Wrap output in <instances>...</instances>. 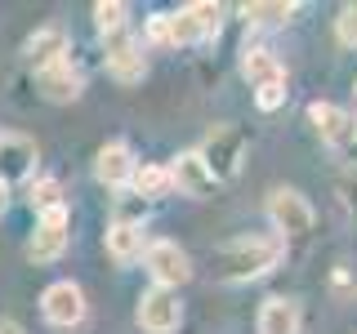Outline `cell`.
<instances>
[{"mask_svg": "<svg viewBox=\"0 0 357 334\" xmlns=\"http://www.w3.org/2000/svg\"><path fill=\"white\" fill-rule=\"evenodd\" d=\"M67 54H72V36H67L59 22H50V27H36L27 40H22V58L36 67V72L67 63Z\"/></svg>", "mask_w": 357, "mask_h": 334, "instance_id": "obj_12", "label": "cell"}, {"mask_svg": "<svg viewBox=\"0 0 357 334\" xmlns=\"http://www.w3.org/2000/svg\"><path fill=\"white\" fill-rule=\"evenodd\" d=\"M0 334H27V330H22V326H18V321H9V317H0Z\"/></svg>", "mask_w": 357, "mask_h": 334, "instance_id": "obj_27", "label": "cell"}, {"mask_svg": "<svg viewBox=\"0 0 357 334\" xmlns=\"http://www.w3.org/2000/svg\"><path fill=\"white\" fill-rule=\"evenodd\" d=\"M134 192L139 196H148V200H156V196H165V192H174V178H170V165H139L134 170Z\"/></svg>", "mask_w": 357, "mask_h": 334, "instance_id": "obj_21", "label": "cell"}, {"mask_svg": "<svg viewBox=\"0 0 357 334\" xmlns=\"http://www.w3.org/2000/svg\"><path fill=\"white\" fill-rule=\"evenodd\" d=\"M40 312L54 330H76L85 321V289L76 281H54L40 294Z\"/></svg>", "mask_w": 357, "mask_h": 334, "instance_id": "obj_8", "label": "cell"}, {"mask_svg": "<svg viewBox=\"0 0 357 334\" xmlns=\"http://www.w3.org/2000/svg\"><path fill=\"white\" fill-rule=\"evenodd\" d=\"M286 103V81H277V85H264V89H255V107L259 111H277Z\"/></svg>", "mask_w": 357, "mask_h": 334, "instance_id": "obj_25", "label": "cell"}, {"mask_svg": "<svg viewBox=\"0 0 357 334\" xmlns=\"http://www.w3.org/2000/svg\"><path fill=\"white\" fill-rule=\"evenodd\" d=\"M134 170H139V161H134V152H130V143H103L98 148V156H94V178L103 187H130L134 183Z\"/></svg>", "mask_w": 357, "mask_h": 334, "instance_id": "obj_13", "label": "cell"}, {"mask_svg": "<svg viewBox=\"0 0 357 334\" xmlns=\"http://www.w3.org/2000/svg\"><path fill=\"white\" fill-rule=\"evenodd\" d=\"M27 205H31V214H54V209H63L67 200H63V183L59 178H31V187H27Z\"/></svg>", "mask_w": 357, "mask_h": 334, "instance_id": "obj_20", "label": "cell"}, {"mask_svg": "<svg viewBox=\"0 0 357 334\" xmlns=\"http://www.w3.org/2000/svg\"><path fill=\"white\" fill-rule=\"evenodd\" d=\"M36 143L27 138V134H5L0 138V183L14 187V183H31V174H36Z\"/></svg>", "mask_w": 357, "mask_h": 334, "instance_id": "obj_11", "label": "cell"}, {"mask_svg": "<svg viewBox=\"0 0 357 334\" xmlns=\"http://www.w3.org/2000/svg\"><path fill=\"white\" fill-rule=\"evenodd\" d=\"M241 76L250 81L255 89H264V85H277V81H286V67L282 58H277L273 49H259V45H245L241 49Z\"/></svg>", "mask_w": 357, "mask_h": 334, "instance_id": "obj_17", "label": "cell"}, {"mask_svg": "<svg viewBox=\"0 0 357 334\" xmlns=\"http://www.w3.org/2000/svg\"><path fill=\"white\" fill-rule=\"evenodd\" d=\"M5 209H9V187L0 183V214H5Z\"/></svg>", "mask_w": 357, "mask_h": 334, "instance_id": "obj_28", "label": "cell"}, {"mask_svg": "<svg viewBox=\"0 0 357 334\" xmlns=\"http://www.w3.org/2000/svg\"><path fill=\"white\" fill-rule=\"evenodd\" d=\"M286 259V241L277 232H250V237H237L228 245L215 250V276L228 285H241V281H259L268 276L277 263Z\"/></svg>", "mask_w": 357, "mask_h": 334, "instance_id": "obj_1", "label": "cell"}, {"mask_svg": "<svg viewBox=\"0 0 357 334\" xmlns=\"http://www.w3.org/2000/svg\"><path fill=\"white\" fill-rule=\"evenodd\" d=\"M143 40H148V45H174L170 14H152V18H148V27H143Z\"/></svg>", "mask_w": 357, "mask_h": 334, "instance_id": "obj_23", "label": "cell"}, {"mask_svg": "<svg viewBox=\"0 0 357 334\" xmlns=\"http://www.w3.org/2000/svg\"><path fill=\"white\" fill-rule=\"evenodd\" d=\"M126 22H130V5H126V0H98V5H94L98 36H121V31H126Z\"/></svg>", "mask_w": 357, "mask_h": 334, "instance_id": "obj_22", "label": "cell"}, {"mask_svg": "<svg viewBox=\"0 0 357 334\" xmlns=\"http://www.w3.org/2000/svg\"><path fill=\"white\" fill-rule=\"evenodd\" d=\"M0 138H5V134H0Z\"/></svg>", "mask_w": 357, "mask_h": 334, "instance_id": "obj_29", "label": "cell"}, {"mask_svg": "<svg viewBox=\"0 0 357 334\" xmlns=\"http://www.w3.org/2000/svg\"><path fill=\"white\" fill-rule=\"evenodd\" d=\"M134 321L148 334H174L183 326V299H178V289H161V285L143 289L139 308H134Z\"/></svg>", "mask_w": 357, "mask_h": 334, "instance_id": "obj_4", "label": "cell"}, {"mask_svg": "<svg viewBox=\"0 0 357 334\" xmlns=\"http://www.w3.org/2000/svg\"><path fill=\"white\" fill-rule=\"evenodd\" d=\"M107 76L121 85H134L148 76V58H143V40H130V36H116L107 45Z\"/></svg>", "mask_w": 357, "mask_h": 334, "instance_id": "obj_15", "label": "cell"}, {"mask_svg": "<svg viewBox=\"0 0 357 334\" xmlns=\"http://www.w3.org/2000/svg\"><path fill=\"white\" fill-rule=\"evenodd\" d=\"M36 89H40V98H50V103H76V98L85 94V72L67 58L59 67L36 72Z\"/></svg>", "mask_w": 357, "mask_h": 334, "instance_id": "obj_14", "label": "cell"}, {"mask_svg": "<svg viewBox=\"0 0 357 334\" xmlns=\"http://www.w3.org/2000/svg\"><path fill=\"white\" fill-rule=\"evenodd\" d=\"M295 14H299L295 0H255V5H241V18L250 27H286Z\"/></svg>", "mask_w": 357, "mask_h": 334, "instance_id": "obj_19", "label": "cell"}, {"mask_svg": "<svg viewBox=\"0 0 357 334\" xmlns=\"http://www.w3.org/2000/svg\"><path fill=\"white\" fill-rule=\"evenodd\" d=\"M103 241H107V254H112L116 263H134V259H143V250H148L139 218H112Z\"/></svg>", "mask_w": 357, "mask_h": 334, "instance_id": "obj_16", "label": "cell"}, {"mask_svg": "<svg viewBox=\"0 0 357 334\" xmlns=\"http://www.w3.org/2000/svg\"><path fill=\"white\" fill-rule=\"evenodd\" d=\"M308 120L317 125L321 143H326L331 152H353L357 148V120L353 111L335 107V103H308Z\"/></svg>", "mask_w": 357, "mask_h": 334, "instance_id": "obj_9", "label": "cell"}, {"mask_svg": "<svg viewBox=\"0 0 357 334\" xmlns=\"http://www.w3.org/2000/svg\"><path fill=\"white\" fill-rule=\"evenodd\" d=\"M335 36H340V45L357 49V5H344L340 9V18H335Z\"/></svg>", "mask_w": 357, "mask_h": 334, "instance_id": "obj_24", "label": "cell"}, {"mask_svg": "<svg viewBox=\"0 0 357 334\" xmlns=\"http://www.w3.org/2000/svg\"><path fill=\"white\" fill-rule=\"evenodd\" d=\"M67 241H72V214L63 209H54V214H40L36 218V232H31L27 241V259L31 263H59L67 254Z\"/></svg>", "mask_w": 357, "mask_h": 334, "instance_id": "obj_7", "label": "cell"}, {"mask_svg": "<svg viewBox=\"0 0 357 334\" xmlns=\"http://www.w3.org/2000/svg\"><path fill=\"white\" fill-rule=\"evenodd\" d=\"M170 27H174V45L215 40L223 31V5H215V0H192L178 14H170Z\"/></svg>", "mask_w": 357, "mask_h": 334, "instance_id": "obj_6", "label": "cell"}, {"mask_svg": "<svg viewBox=\"0 0 357 334\" xmlns=\"http://www.w3.org/2000/svg\"><path fill=\"white\" fill-rule=\"evenodd\" d=\"M344 205H349L353 214H357V170H353L349 178H344Z\"/></svg>", "mask_w": 357, "mask_h": 334, "instance_id": "obj_26", "label": "cell"}, {"mask_svg": "<svg viewBox=\"0 0 357 334\" xmlns=\"http://www.w3.org/2000/svg\"><path fill=\"white\" fill-rule=\"evenodd\" d=\"M268 218H273L282 241H304L312 232V223H317V209H312V200L304 192L277 187V192H268Z\"/></svg>", "mask_w": 357, "mask_h": 334, "instance_id": "obj_3", "label": "cell"}, {"mask_svg": "<svg viewBox=\"0 0 357 334\" xmlns=\"http://www.w3.org/2000/svg\"><path fill=\"white\" fill-rule=\"evenodd\" d=\"M259 334H299V303L295 299H264L259 303Z\"/></svg>", "mask_w": 357, "mask_h": 334, "instance_id": "obj_18", "label": "cell"}, {"mask_svg": "<svg viewBox=\"0 0 357 334\" xmlns=\"http://www.w3.org/2000/svg\"><path fill=\"white\" fill-rule=\"evenodd\" d=\"M201 161L210 165V174L219 178V183H228V178L241 174L245 165V152H250V138H245L241 125H215L206 134V143H201Z\"/></svg>", "mask_w": 357, "mask_h": 334, "instance_id": "obj_2", "label": "cell"}, {"mask_svg": "<svg viewBox=\"0 0 357 334\" xmlns=\"http://www.w3.org/2000/svg\"><path fill=\"white\" fill-rule=\"evenodd\" d=\"M170 178H174V187H178V196H192V200H206V196H215V187H219V178L210 174V165L201 161V152H178L170 156Z\"/></svg>", "mask_w": 357, "mask_h": 334, "instance_id": "obj_10", "label": "cell"}, {"mask_svg": "<svg viewBox=\"0 0 357 334\" xmlns=\"http://www.w3.org/2000/svg\"><path fill=\"white\" fill-rule=\"evenodd\" d=\"M143 267H148L152 285L161 289H178L192 281V259H188V250H178V241H148Z\"/></svg>", "mask_w": 357, "mask_h": 334, "instance_id": "obj_5", "label": "cell"}]
</instances>
